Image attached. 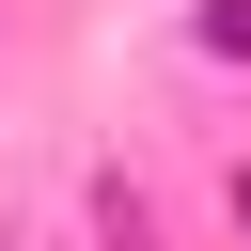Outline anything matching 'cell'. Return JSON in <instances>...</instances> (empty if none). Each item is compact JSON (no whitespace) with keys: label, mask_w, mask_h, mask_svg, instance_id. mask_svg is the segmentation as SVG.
<instances>
[{"label":"cell","mask_w":251,"mask_h":251,"mask_svg":"<svg viewBox=\"0 0 251 251\" xmlns=\"http://www.w3.org/2000/svg\"><path fill=\"white\" fill-rule=\"evenodd\" d=\"M235 220H251V188H235Z\"/></svg>","instance_id":"cell-1"}]
</instances>
